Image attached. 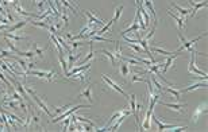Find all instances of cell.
I'll list each match as a JSON object with an SVG mask.
<instances>
[{"label": "cell", "instance_id": "5bb4252c", "mask_svg": "<svg viewBox=\"0 0 208 132\" xmlns=\"http://www.w3.org/2000/svg\"><path fill=\"white\" fill-rule=\"evenodd\" d=\"M91 67V63L88 62V63H85V65H81V66H76V67H73L72 70H69L66 74V77L69 78V77L72 76V74H74V73H78V72H84V70H88Z\"/></svg>", "mask_w": 208, "mask_h": 132}, {"label": "cell", "instance_id": "6da1fadb", "mask_svg": "<svg viewBox=\"0 0 208 132\" xmlns=\"http://www.w3.org/2000/svg\"><path fill=\"white\" fill-rule=\"evenodd\" d=\"M25 90H26V92L29 93L30 96H31L33 99H34V101H35V103H37V105H38V107L41 108V109H42L43 112H45V113L47 115V116H49V117H52V119H53V117H54V115H53V113L49 111V108H47V105H45V103H43V101L39 99V96H38V94H37L35 92H34L33 89H30V88H27V86H25Z\"/></svg>", "mask_w": 208, "mask_h": 132}, {"label": "cell", "instance_id": "7bdbcfd3", "mask_svg": "<svg viewBox=\"0 0 208 132\" xmlns=\"http://www.w3.org/2000/svg\"><path fill=\"white\" fill-rule=\"evenodd\" d=\"M69 120H65L64 121V127H62V131H68V128H69Z\"/></svg>", "mask_w": 208, "mask_h": 132}, {"label": "cell", "instance_id": "ab89813d", "mask_svg": "<svg viewBox=\"0 0 208 132\" xmlns=\"http://www.w3.org/2000/svg\"><path fill=\"white\" fill-rule=\"evenodd\" d=\"M7 45H8V49H10V51H14V53H16V51H18V49H16V47L12 45V42H11V40H10V39L7 40Z\"/></svg>", "mask_w": 208, "mask_h": 132}, {"label": "cell", "instance_id": "2e32d148", "mask_svg": "<svg viewBox=\"0 0 208 132\" xmlns=\"http://www.w3.org/2000/svg\"><path fill=\"white\" fill-rule=\"evenodd\" d=\"M27 23H30V20L29 19H25V20H20V22H18V23H15L14 26H11V27H8L7 28V32H12V31H18V30H20L23 26H26Z\"/></svg>", "mask_w": 208, "mask_h": 132}, {"label": "cell", "instance_id": "7402d4cb", "mask_svg": "<svg viewBox=\"0 0 208 132\" xmlns=\"http://www.w3.org/2000/svg\"><path fill=\"white\" fill-rule=\"evenodd\" d=\"M119 73H120V76H123V77H127L128 74H130V67H128L127 62H123V61H122L120 66H119Z\"/></svg>", "mask_w": 208, "mask_h": 132}, {"label": "cell", "instance_id": "44dd1931", "mask_svg": "<svg viewBox=\"0 0 208 132\" xmlns=\"http://www.w3.org/2000/svg\"><path fill=\"white\" fill-rule=\"evenodd\" d=\"M58 61H60V65H61V69H62V72H64V76L66 77V74H68V63H66V61L65 58H64V53H58Z\"/></svg>", "mask_w": 208, "mask_h": 132}, {"label": "cell", "instance_id": "d6986e66", "mask_svg": "<svg viewBox=\"0 0 208 132\" xmlns=\"http://www.w3.org/2000/svg\"><path fill=\"white\" fill-rule=\"evenodd\" d=\"M100 53H103L105 57H107L108 59H110V62H111V65L112 66H116V62H118V59H116V57L114 55V53H111L110 50H107V49H103V50H100Z\"/></svg>", "mask_w": 208, "mask_h": 132}, {"label": "cell", "instance_id": "e0dca14e", "mask_svg": "<svg viewBox=\"0 0 208 132\" xmlns=\"http://www.w3.org/2000/svg\"><path fill=\"white\" fill-rule=\"evenodd\" d=\"M199 88H207V81H203V84L200 82H195L193 85H190L188 88H182L181 89V93H185V92H190V90H196Z\"/></svg>", "mask_w": 208, "mask_h": 132}, {"label": "cell", "instance_id": "7c38bea8", "mask_svg": "<svg viewBox=\"0 0 208 132\" xmlns=\"http://www.w3.org/2000/svg\"><path fill=\"white\" fill-rule=\"evenodd\" d=\"M84 13H85V16H87V19L89 20V22H93L95 25H97V26H103L104 25V20L103 19H99L92 11L91 12L89 11H84Z\"/></svg>", "mask_w": 208, "mask_h": 132}, {"label": "cell", "instance_id": "7a4b0ae2", "mask_svg": "<svg viewBox=\"0 0 208 132\" xmlns=\"http://www.w3.org/2000/svg\"><path fill=\"white\" fill-rule=\"evenodd\" d=\"M189 53H190V61H189V66H188V72L189 73H193V74H200V76H207L206 72L200 70L199 67H196V50L193 47L189 49Z\"/></svg>", "mask_w": 208, "mask_h": 132}, {"label": "cell", "instance_id": "1f68e13d", "mask_svg": "<svg viewBox=\"0 0 208 132\" xmlns=\"http://www.w3.org/2000/svg\"><path fill=\"white\" fill-rule=\"evenodd\" d=\"M153 51L154 53H158V54H162V55H165V57H168V55H172L173 53H170V51H166V50H163L162 47H153Z\"/></svg>", "mask_w": 208, "mask_h": 132}, {"label": "cell", "instance_id": "9c48e42d", "mask_svg": "<svg viewBox=\"0 0 208 132\" xmlns=\"http://www.w3.org/2000/svg\"><path fill=\"white\" fill-rule=\"evenodd\" d=\"M151 116H153V120L157 123V126H158V131H165V130H172V128H176L177 126L176 124H165V123H162L161 120L158 119V117H155V115L154 113H151Z\"/></svg>", "mask_w": 208, "mask_h": 132}, {"label": "cell", "instance_id": "7dc6e473", "mask_svg": "<svg viewBox=\"0 0 208 132\" xmlns=\"http://www.w3.org/2000/svg\"><path fill=\"white\" fill-rule=\"evenodd\" d=\"M0 4H3V0H0Z\"/></svg>", "mask_w": 208, "mask_h": 132}, {"label": "cell", "instance_id": "60d3db41", "mask_svg": "<svg viewBox=\"0 0 208 132\" xmlns=\"http://www.w3.org/2000/svg\"><path fill=\"white\" fill-rule=\"evenodd\" d=\"M31 119L34 120V123H35V124H39V121H41L39 116H37V115H35V113H33V112H31Z\"/></svg>", "mask_w": 208, "mask_h": 132}, {"label": "cell", "instance_id": "5b68a950", "mask_svg": "<svg viewBox=\"0 0 208 132\" xmlns=\"http://www.w3.org/2000/svg\"><path fill=\"white\" fill-rule=\"evenodd\" d=\"M204 36H206V32H204L203 35L197 36V38H193V39H190V40H185V42H184V43H181V46H180L179 49H177V51H175V53H179V54H180V53L182 51V50H188V51H189V49H190V47H192L193 45H195L196 42H199V40L202 39V38H204Z\"/></svg>", "mask_w": 208, "mask_h": 132}, {"label": "cell", "instance_id": "9a60e30c", "mask_svg": "<svg viewBox=\"0 0 208 132\" xmlns=\"http://www.w3.org/2000/svg\"><path fill=\"white\" fill-rule=\"evenodd\" d=\"M163 92H166V93H169L170 96H173V99H176V100H180L181 99V90H179L177 88H165L163 89Z\"/></svg>", "mask_w": 208, "mask_h": 132}, {"label": "cell", "instance_id": "277c9868", "mask_svg": "<svg viewBox=\"0 0 208 132\" xmlns=\"http://www.w3.org/2000/svg\"><path fill=\"white\" fill-rule=\"evenodd\" d=\"M81 108H87V105H83V104H81V105H76V107H73V108H72V109H69V111L66 109V111H65V112H64V113L58 115V116H57L56 119H53V120H52V123H58V121H62L64 119H65V117L70 116L72 113H74V112H76V111L81 109Z\"/></svg>", "mask_w": 208, "mask_h": 132}, {"label": "cell", "instance_id": "83f0119b", "mask_svg": "<svg viewBox=\"0 0 208 132\" xmlns=\"http://www.w3.org/2000/svg\"><path fill=\"white\" fill-rule=\"evenodd\" d=\"M172 7L176 9V11H179L182 16H188V15H190V9L182 8V7H180V6H177V4H172Z\"/></svg>", "mask_w": 208, "mask_h": 132}, {"label": "cell", "instance_id": "d590c367", "mask_svg": "<svg viewBox=\"0 0 208 132\" xmlns=\"http://www.w3.org/2000/svg\"><path fill=\"white\" fill-rule=\"evenodd\" d=\"M70 107V104H66V105H64V107H60V108H56V107H53L54 108V112H56V115L58 116V115H61V113H64L65 111L68 109V108Z\"/></svg>", "mask_w": 208, "mask_h": 132}, {"label": "cell", "instance_id": "8992f818", "mask_svg": "<svg viewBox=\"0 0 208 132\" xmlns=\"http://www.w3.org/2000/svg\"><path fill=\"white\" fill-rule=\"evenodd\" d=\"M158 103L162 104V105H165L166 108H170V109H173V111H177V112H180V113H185L184 108L186 107V104H175V103H165V101H158Z\"/></svg>", "mask_w": 208, "mask_h": 132}, {"label": "cell", "instance_id": "f6af8a7d", "mask_svg": "<svg viewBox=\"0 0 208 132\" xmlns=\"http://www.w3.org/2000/svg\"><path fill=\"white\" fill-rule=\"evenodd\" d=\"M65 38L68 39V42H69V40H72V39H73V35H72L70 32H66V34H65Z\"/></svg>", "mask_w": 208, "mask_h": 132}, {"label": "cell", "instance_id": "ffe728a7", "mask_svg": "<svg viewBox=\"0 0 208 132\" xmlns=\"http://www.w3.org/2000/svg\"><path fill=\"white\" fill-rule=\"evenodd\" d=\"M14 8H15L16 13H19V15H22V16H27V18H37V16H38V15H34V13H30V12L25 11V9H23L19 4H15L14 6Z\"/></svg>", "mask_w": 208, "mask_h": 132}, {"label": "cell", "instance_id": "4316f807", "mask_svg": "<svg viewBox=\"0 0 208 132\" xmlns=\"http://www.w3.org/2000/svg\"><path fill=\"white\" fill-rule=\"evenodd\" d=\"M138 30H139V25L134 20V23H132V25L128 27V28H126L124 31L122 32V35H127V34H130V32H132V31H138Z\"/></svg>", "mask_w": 208, "mask_h": 132}, {"label": "cell", "instance_id": "f35d334b", "mask_svg": "<svg viewBox=\"0 0 208 132\" xmlns=\"http://www.w3.org/2000/svg\"><path fill=\"white\" fill-rule=\"evenodd\" d=\"M127 46H128V47H131V49H134V50H135V51H137L138 54H139V53H142V49H141V47H139V46L137 45V43H134V45H131V43H128Z\"/></svg>", "mask_w": 208, "mask_h": 132}, {"label": "cell", "instance_id": "d6a6232c", "mask_svg": "<svg viewBox=\"0 0 208 132\" xmlns=\"http://www.w3.org/2000/svg\"><path fill=\"white\" fill-rule=\"evenodd\" d=\"M146 78L139 76V73H132L131 76V82H145Z\"/></svg>", "mask_w": 208, "mask_h": 132}, {"label": "cell", "instance_id": "bcb514c9", "mask_svg": "<svg viewBox=\"0 0 208 132\" xmlns=\"http://www.w3.org/2000/svg\"><path fill=\"white\" fill-rule=\"evenodd\" d=\"M3 94H4V96H6V94H7V92H6V90H2V89H0V97H2Z\"/></svg>", "mask_w": 208, "mask_h": 132}, {"label": "cell", "instance_id": "ee69618b", "mask_svg": "<svg viewBox=\"0 0 208 132\" xmlns=\"http://www.w3.org/2000/svg\"><path fill=\"white\" fill-rule=\"evenodd\" d=\"M34 67H35V63H34V62H30V63H27V70H33Z\"/></svg>", "mask_w": 208, "mask_h": 132}, {"label": "cell", "instance_id": "836d02e7", "mask_svg": "<svg viewBox=\"0 0 208 132\" xmlns=\"http://www.w3.org/2000/svg\"><path fill=\"white\" fill-rule=\"evenodd\" d=\"M122 11H123V6H119L116 9H115V16H114V19H112V22L114 23H116L119 18H120V15H122Z\"/></svg>", "mask_w": 208, "mask_h": 132}, {"label": "cell", "instance_id": "3957f363", "mask_svg": "<svg viewBox=\"0 0 208 132\" xmlns=\"http://www.w3.org/2000/svg\"><path fill=\"white\" fill-rule=\"evenodd\" d=\"M101 80H103V81H104V82H105V84H107V85H108V86H110V88H112V89H115V90H116V92H119V93H120V94H123V96H124V97H126V99H127V100H128V99H130V96H128V94H127V93H126V92H124V90H123V89H122V88H120V86H119V85H118V84H116V82H115V81H112L111 78H108V77H107V76H105V74H103V76H101Z\"/></svg>", "mask_w": 208, "mask_h": 132}, {"label": "cell", "instance_id": "603a6c76", "mask_svg": "<svg viewBox=\"0 0 208 132\" xmlns=\"http://www.w3.org/2000/svg\"><path fill=\"white\" fill-rule=\"evenodd\" d=\"M168 13L177 22V25H179V28H182V27L185 26V19H184V16H177V15H175V13H173L172 11H169Z\"/></svg>", "mask_w": 208, "mask_h": 132}, {"label": "cell", "instance_id": "cb8c5ba5", "mask_svg": "<svg viewBox=\"0 0 208 132\" xmlns=\"http://www.w3.org/2000/svg\"><path fill=\"white\" fill-rule=\"evenodd\" d=\"M206 6H207V0H204V2H202V3H195V4L192 6L193 8L190 9V11H192V12H190V15L195 16L196 13H197V11H199L200 8H203V7H206Z\"/></svg>", "mask_w": 208, "mask_h": 132}, {"label": "cell", "instance_id": "4dcf8cb0", "mask_svg": "<svg viewBox=\"0 0 208 132\" xmlns=\"http://www.w3.org/2000/svg\"><path fill=\"white\" fill-rule=\"evenodd\" d=\"M47 49H49V47H43V49H39V47H34V45H33L34 53H35V55H38L39 58H43V53H45Z\"/></svg>", "mask_w": 208, "mask_h": 132}, {"label": "cell", "instance_id": "e575fe53", "mask_svg": "<svg viewBox=\"0 0 208 132\" xmlns=\"http://www.w3.org/2000/svg\"><path fill=\"white\" fill-rule=\"evenodd\" d=\"M91 40H99V42H110V43H112V39L104 38L103 35H93V36H91Z\"/></svg>", "mask_w": 208, "mask_h": 132}, {"label": "cell", "instance_id": "ac0fdd59", "mask_svg": "<svg viewBox=\"0 0 208 132\" xmlns=\"http://www.w3.org/2000/svg\"><path fill=\"white\" fill-rule=\"evenodd\" d=\"M0 35H3L4 38L7 39H11V40H15V42H19V40H23V39H26V36H23V35H18V34H8V32H0Z\"/></svg>", "mask_w": 208, "mask_h": 132}, {"label": "cell", "instance_id": "484cf974", "mask_svg": "<svg viewBox=\"0 0 208 132\" xmlns=\"http://www.w3.org/2000/svg\"><path fill=\"white\" fill-rule=\"evenodd\" d=\"M150 81H151L153 86H155L157 92H158V93H162V92H163V88H162V85H161V84L158 82V80H157L154 76H151V77H150Z\"/></svg>", "mask_w": 208, "mask_h": 132}, {"label": "cell", "instance_id": "8fae6325", "mask_svg": "<svg viewBox=\"0 0 208 132\" xmlns=\"http://www.w3.org/2000/svg\"><path fill=\"white\" fill-rule=\"evenodd\" d=\"M177 55H180V54H179V53H173L172 55H168V57H166V61L162 63V67H163L162 72H163V73H166V72H168V70L170 69V67H172V63H173V61L176 59Z\"/></svg>", "mask_w": 208, "mask_h": 132}, {"label": "cell", "instance_id": "74e56055", "mask_svg": "<svg viewBox=\"0 0 208 132\" xmlns=\"http://www.w3.org/2000/svg\"><path fill=\"white\" fill-rule=\"evenodd\" d=\"M126 62H127V63H130V65H134V66H139V65H142V63L139 62L138 59H135V58H131V57H128V58L126 59Z\"/></svg>", "mask_w": 208, "mask_h": 132}, {"label": "cell", "instance_id": "52a82bcc", "mask_svg": "<svg viewBox=\"0 0 208 132\" xmlns=\"http://www.w3.org/2000/svg\"><path fill=\"white\" fill-rule=\"evenodd\" d=\"M10 81H11V84H12V85H14V86H16V92H18V93H19V94H20V96H22V97H23V99H25V100H27V101H30L29 93H27V92H26V90H25V86H23V85H22V84H20V82H19V81H14V80H11V78H10Z\"/></svg>", "mask_w": 208, "mask_h": 132}, {"label": "cell", "instance_id": "4fadbf2b", "mask_svg": "<svg viewBox=\"0 0 208 132\" xmlns=\"http://www.w3.org/2000/svg\"><path fill=\"white\" fill-rule=\"evenodd\" d=\"M16 54H19V57H23V58L31 59V61L35 58V53H34V50H33V45L30 46V50H27V51H20V50H18Z\"/></svg>", "mask_w": 208, "mask_h": 132}, {"label": "cell", "instance_id": "b9f144b4", "mask_svg": "<svg viewBox=\"0 0 208 132\" xmlns=\"http://www.w3.org/2000/svg\"><path fill=\"white\" fill-rule=\"evenodd\" d=\"M54 4L57 6V9H58V12L62 11V7H61V0H54Z\"/></svg>", "mask_w": 208, "mask_h": 132}, {"label": "cell", "instance_id": "d4e9b609", "mask_svg": "<svg viewBox=\"0 0 208 132\" xmlns=\"http://www.w3.org/2000/svg\"><path fill=\"white\" fill-rule=\"evenodd\" d=\"M126 117H127V115H122V116H119V117H118V121H116V123H115L112 127L108 128V131H118V128L120 127V124L123 123V120L126 119Z\"/></svg>", "mask_w": 208, "mask_h": 132}, {"label": "cell", "instance_id": "ba28073f", "mask_svg": "<svg viewBox=\"0 0 208 132\" xmlns=\"http://www.w3.org/2000/svg\"><path fill=\"white\" fill-rule=\"evenodd\" d=\"M207 103L206 101H204V103L202 104V105L200 107H197L196 109H195V112H193V115H192V119H193V123H197V121L200 120V117H202V115L206 112L207 111Z\"/></svg>", "mask_w": 208, "mask_h": 132}, {"label": "cell", "instance_id": "8d00e7d4", "mask_svg": "<svg viewBox=\"0 0 208 132\" xmlns=\"http://www.w3.org/2000/svg\"><path fill=\"white\" fill-rule=\"evenodd\" d=\"M61 19H62V22H64V26H68L69 18H68V15H66V9H62V11H61Z\"/></svg>", "mask_w": 208, "mask_h": 132}, {"label": "cell", "instance_id": "f546056e", "mask_svg": "<svg viewBox=\"0 0 208 132\" xmlns=\"http://www.w3.org/2000/svg\"><path fill=\"white\" fill-rule=\"evenodd\" d=\"M85 72H87V70H84V72L74 73V74H72L69 78H77V80H80V82H84V81H85Z\"/></svg>", "mask_w": 208, "mask_h": 132}, {"label": "cell", "instance_id": "f1b7e54d", "mask_svg": "<svg viewBox=\"0 0 208 132\" xmlns=\"http://www.w3.org/2000/svg\"><path fill=\"white\" fill-rule=\"evenodd\" d=\"M116 46H115V51H114V55L116 57V59H123V53L120 50V43L119 42H115Z\"/></svg>", "mask_w": 208, "mask_h": 132}, {"label": "cell", "instance_id": "30bf717a", "mask_svg": "<svg viewBox=\"0 0 208 132\" xmlns=\"http://www.w3.org/2000/svg\"><path fill=\"white\" fill-rule=\"evenodd\" d=\"M93 85L95 84H89V85L87 86V89L83 90V92H80V94H78L80 97H84L89 104H93V99H92V86Z\"/></svg>", "mask_w": 208, "mask_h": 132}]
</instances>
